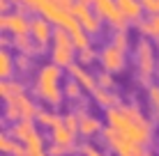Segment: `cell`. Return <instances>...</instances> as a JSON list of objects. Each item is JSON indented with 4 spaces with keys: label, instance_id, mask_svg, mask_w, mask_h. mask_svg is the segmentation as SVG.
<instances>
[{
    "label": "cell",
    "instance_id": "44dd1931",
    "mask_svg": "<svg viewBox=\"0 0 159 156\" xmlns=\"http://www.w3.org/2000/svg\"><path fill=\"white\" fill-rule=\"evenodd\" d=\"M35 122H37V126H42V129H48L51 131L53 126H58L60 122H62V117L58 115L53 108H39V112H37V117H35Z\"/></svg>",
    "mask_w": 159,
    "mask_h": 156
},
{
    "label": "cell",
    "instance_id": "83f0119b",
    "mask_svg": "<svg viewBox=\"0 0 159 156\" xmlns=\"http://www.w3.org/2000/svg\"><path fill=\"white\" fill-rule=\"evenodd\" d=\"M79 154L81 156H108V149H102V147H97V145H92V142H83L79 147Z\"/></svg>",
    "mask_w": 159,
    "mask_h": 156
},
{
    "label": "cell",
    "instance_id": "7a4b0ae2",
    "mask_svg": "<svg viewBox=\"0 0 159 156\" xmlns=\"http://www.w3.org/2000/svg\"><path fill=\"white\" fill-rule=\"evenodd\" d=\"M62 71L65 69H60L53 62L42 64L35 71V78H32V96L37 101H42V106H46V108H58L65 101V92H62V85H60Z\"/></svg>",
    "mask_w": 159,
    "mask_h": 156
},
{
    "label": "cell",
    "instance_id": "8992f818",
    "mask_svg": "<svg viewBox=\"0 0 159 156\" xmlns=\"http://www.w3.org/2000/svg\"><path fill=\"white\" fill-rule=\"evenodd\" d=\"M7 133L23 145L28 156L46 152V147H44V136L39 133V129H37V122H19V124H12Z\"/></svg>",
    "mask_w": 159,
    "mask_h": 156
},
{
    "label": "cell",
    "instance_id": "8fae6325",
    "mask_svg": "<svg viewBox=\"0 0 159 156\" xmlns=\"http://www.w3.org/2000/svg\"><path fill=\"white\" fill-rule=\"evenodd\" d=\"M53 32H56V25H53L48 19H44V16H39V14L32 16V21H30V37L35 39L39 53H44L48 48V44L53 41Z\"/></svg>",
    "mask_w": 159,
    "mask_h": 156
},
{
    "label": "cell",
    "instance_id": "5bb4252c",
    "mask_svg": "<svg viewBox=\"0 0 159 156\" xmlns=\"http://www.w3.org/2000/svg\"><path fill=\"white\" fill-rule=\"evenodd\" d=\"M116 5H118L120 14L127 19L129 25H139L145 19V7L141 0H116Z\"/></svg>",
    "mask_w": 159,
    "mask_h": 156
},
{
    "label": "cell",
    "instance_id": "ffe728a7",
    "mask_svg": "<svg viewBox=\"0 0 159 156\" xmlns=\"http://www.w3.org/2000/svg\"><path fill=\"white\" fill-rule=\"evenodd\" d=\"M28 90H25V83H21V80H2L0 83V96H2V101H9V99H14V96H19V94H25Z\"/></svg>",
    "mask_w": 159,
    "mask_h": 156
},
{
    "label": "cell",
    "instance_id": "d590c367",
    "mask_svg": "<svg viewBox=\"0 0 159 156\" xmlns=\"http://www.w3.org/2000/svg\"><path fill=\"white\" fill-rule=\"evenodd\" d=\"M9 2H16V5H19V0H9Z\"/></svg>",
    "mask_w": 159,
    "mask_h": 156
},
{
    "label": "cell",
    "instance_id": "8d00e7d4",
    "mask_svg": "<svg viewBox=\"0 0 159 156\" xmlns=\"http://www.w3.org/2000/svg\"><path fill=\"white\" fill-rule=\"evenodd\" d=\"M83 2H92V0H83Z\"/></svg>",
    "mask_w": 159,
    "mask_h": 156
},
{
    "label": "cell",
    "instance_id": "d6a6232c",
    "mask_svg": "<svg viewBox=\"0 0 159 156\" xmlns=\"http://www.w3.org/2000/svg\"><path fill=\"white\" fill-rule=\"evenodd\" d=\"M53 2H56L58 7H62V9H67V12H72V7L76 5V0H53Z\"/></svg>",
    "mask_w": 159,
    "mask_h": 156
},
{
    "label": "cell",
    "instance_id": "4dcf8cb0",
    "mask_svg": "<svg viewBox=\"0 0 159 156\" xmlns=\"http://www.w3.org/2000/svg\"><path fill=\"white\" fill-rule=\"evenodd\" d=\"M62 124L69 129V131H74V133H79V112L72 110V112H65L62 115Z\"/></svg>",
    "mask_w": 159,
    "mask_h": 156
},
{
    "label": "cell",
    "instance_id": "5b68a950",
    "mask_svg": "<svg viewBox=\"0 0 159 156\" xmlns=\"http://www.w3.org/2000/svg\"><path fill=\"white\" fill-rule=\"evenodd\" d=\"M37 112H39V108L35 103V96L25 92V94H19L14 99L5 101L2 117L9 124H19V122H35Z\"/></svg>",
    "mask_w": 159,
    "mask_h": 156
},
{
    "label": "cell",
    "instance_id": "f35d334b",
    "mask_svg": "<svg viewBox=\"0 0 159 156\" xmlns=\"http://www.w3.org/2000/svg\"><path fill=\"white\" fill-rule=\"evenodd\" d=\"M141 2H145V0H141Z\"/></svg>",
    "mask_w": 159,
    "mask_h": 156
},
{
    "label": "cell",
    "instance_id": "d4e9b609",
    "mask_svg": "<svg viewBox=\"0 0 159 156\" xmlns=\"http://www.w3.org/2000/svg\"><path fill=\"white\" fill-rule=\"evenodd\" d=\"M62 92H65V99L74 101V103H81V99H83V87H81V85L76 83L74 78L65 80V85H62Z\"/></svg>",
    "mask_w": 159,
    "mask_h": 156
},
{
    "label": "cell",
    "instance_id": "7402d4cb",
    "mask_svg": "<svg viewBox=\"0 0 159 156\" xmlns=\"http://www.w3.org/2000/svg\"><path fill=\"white\" fill-rule=\"evenodd\" d=\"M145 99H148V115H150V120L155 124H159V85L152 83L145 90Z\"/></svg>",
    "mask_w": 159,
    "mask_h": 156
},
{
    "label": "cell",
    "instance_id": "ac0fdd59",
    "mask_svg": "<svg viewBox=\"0 0 159 156\" xmlns=\"http://www.w3.org/2000/svg\"><path fill=\"white\" fill-rule=\"evenodd\" d=\"M92 99H95V103L99 106L104 110H111V108H118L120 106V96L116 90H104V87H97L95 92H92Z\"/></svg>",
    "mask_w": 159,
    "mask_h": 156
},
{
    "label": "cell",
    "instance_id": "cb8c5ba5",
    "mask_svg": "<svg viewBox=\"0 0 159 156\" xmlns=\"http://www.w3.org/2000/svg\"><path fill=\"white\" fill-rule=\"evenodd\" d=\"M12 46H14L19 53H23V55H30V57L39 55V51H37V44H35V39H32L30 35H23V37H12Z\"/></svg>",
    "mask_w": 159,
    "mask_h": 156
},
{
    "label": "cell",
    "instance_id": "74e56055",
    "mask_svg": "<svg viewBox=\"0 0 159 156\" xmlns=\"http://www.w3.org/2000/svg\"><path fill=\"white\" fill-rule=\"evenodd\" d=\"M74 156H81V154H74Z\"/></svg>",
    "mask_w": 159,
    "mask_h": 156
},
{
    "label": "cell",
    "instance_id": "9a60e30c",
    "mask_svg": "<svg viewBox=\"0 0 159 156\" xmlns=\"http://www.w3.org/2000/svg\"><path fill=\"white\" fill-rule=\"evenodd\" d=\"M67 71H69V78H74L76 83L83 87V92H90L92 94L97 90V76H92V74L88 71L85 67H81L79 62H76L72 69H67Z\"/></svg>",
    "mask_w": 159,
    "mask_h": 156
},
{
    "label": "cell",
    "instance_id": "7c38bea8",
    "mask_svg": "<svg viewBox=\"0 0 159 156\" xmlns=\"http://www.w3.org/2000/svg\"><path fill=\"white\" fill-rule=\"evenodd\" d=\"M30 16L28 14H21V12H7L0 16V28L2 32L12 37H23V35H30Z\"/></svg>",
    "mask_w": 159,
    "mask_h": 156
},
{
    "label": "cell",
    "instance_id": "4316f807",
    "mask_svg": "<svg viewBox=\"0 0 159 156\" xmlns=\"http://www.w3.org/2000/svg\"><path fill=\"white\" fill-rule=\"evenodd\" d=\"M99 62V53L95 51V48H85V51H79V64L81 67H90V64Z\"/></svg>",
    "mask_w": 159,
    "mask_h": 156
},
{
    "label": "cell",
    "instance_id": "52a82bcc",
    "mask_svg": "<svg viewBox=\"0 0 159 156\" xmlns=\"http://www.w3.org/2000/svg\"><path fill=\"white\" fill-rule=\"evenodd\" d=\"M102 142H104V147H106L108 152L116 154V156H152V152H150L148 147L127 140L125 136H120L116 129H111V126L104 129Z\"/></svg>",
    "mask_w": 159,
    "mask_h": 156
},
{
    "label": "cell",
    "instance_id": "f546056e",
    "mask_svg": "<svg viewBox=\"0 0 159 156\" xmlns=\"http://www.w3.org/2000/svg\"><path fill=\"white\" fill-rule=\"evenodd\" d=\"M32 67H35V64H32V57L30 55H23V53L16 55V71H19V74H30Z\"/></svg>",
    "mask_w": 159,
    "mask_h": 156
},
{
    "label": "cell",
    "instance_id": "30bf717a",
    "mask_svg": "<svg viewBox=\"0 0 159 156\" xmlns=\"http://www.w3.org/2000/svg\"><path fill=\"white\" fill-rule=\"evenodd\" d=\"M99 67H102V71H108V74L125 71V67H127V53L116 48L111 41H108V44L102 46V51H99Z\"/></svg>",
    "mask_w": 159,
    "mask_h": 156
},
{
    "label": "cell",
    "instance_id": "d6986e66",
    "mask_svg": "<svg viewBox=\"0 0 159 156\" xmlns=\"http://www.w3.org/2000/svg\"><path fill=\"white\" fill-rule=\"evenodd\" d=\"M0 152L5 156H28L25 147L16 138H12L9 133H2V138H0Z\"/></svg>",
    "mask_w": 159,
    "mask_h": 156
},
{
    "label": "cell",
    "instance_id": "603a6c76",
    "mask_svg": "<svg viewBox=\"0 0 159 156\" xmlns=\"http://www.w3.org/2000/svg\"><path fill=\"white\" fill-rule=\"evenodd\" d=\"M14 71H16V57L7 51V48H2V51H0V78L12 80Z\"/></svg>",
    "mask_w": 159,
    "mask_h": 156
},
{
    "label": "cell",
    "instance_id": "f1b7e54d",
    "mask_svg": "<svg viewBox=\"0 0 159 156\" xmlns=\"http://www.w3.org/2000/svg\"><path fill=\"white\" fill-rule=\"evenodd\" d=\"M97 87H104V90H116V74L99 71V74H97Z\"/></svg>",
    "mask_w": 159,
    "mask_h": 156
},
{
    "label": "cell",
    "instance_id": "e0dca14e",
    "mask_svg": "<svg viewBox=\"0 0 159 156\" xmlns=\"http://www.w3.org/2000/svg\"><path fill=\"white\" fill-rule=\"evenodd\" d=\"M136 30L143 39L159 41V14H145V19L136 25Z\"/></svg>",
    "mask_w": 159,
    "mask_h": 156
},
{
    "label": "cell",
    "instance_id": "4fadbf2b",
    "mask_svg": "<svg viewBox=\"0 0 159 156\" xmlns=\"http://www.w3.org/2000/svg\"><path fill=\"white\" fill-rule=\"evenodd\" d=\"M102 133H104V126H102L99 117L90 115V112L79 115V136L83 138L85 142L95 140V138H102Z\"/></svg>",
    "mask_w": 159,
    "mask_h": 156
},
{
    "label": "cell",
    "instance_id": "484cf974",
    "mask_svg": "<svg viewBox=\"0 0 159 156\" xmlns=\"http://www.w3.org/2000/svg\"><path fill=\"white\" fill-rule=\"evenodd\" d=\"M111 44L116 46V48H120V51H125L127 53L129 51V30H118V32H113V37H111Z\"/></svg>",
    "mask_w": 159,
    "mask_h": 156
},
{
    "label": "cell",
    "instance_id": "1f68e13d",
    "mask_svg": "<svg viewBox=\"0 0 159 156\" xmlns=\"http://www.w3.org/2000/svg\"><path fill=\"white\" fill-rule=\"evenodd\" d=\"M76 152V149H69V147H62V145H48L46 147V154L48 156H72Z\"/></svg>",
    "mask_w": 159,
    "mask_h": 156
},
{
    "label": "cell",
    "instance_id": "836d02e7",
    "mask_svg": "<svg viewBox=\"0 0 159 156\" xmlns=\"http://www.w3.org/2000/svg\"><path fill=\"white\" fill-rule=\"evenodd\" d=\"M155 51H157V62H159V41H155Z\"/></svg>",
    "mask_w": 159,
    "mask_h": 156
},
{
    "label": "cell",
    "instance_id": "ba28073f",
    "mask_svg": "<svg viewBox=\"0 0 159 156\" xmlns=\"http://www.w3.org/2000/svg\"><path fill=\"white\" fill-rule=\"evenodd\" d=\"M92 7H95V14L102 19V23H106L113 32L129 30V23H127V19L120 14L116 0H92Z\"/></svg>",
    "mask_w": 159,
    "mask_h": 156
},
{
    "label": "cell",
    "instance_id": "e575fe53",
    "mask_svg": "<svg viewBox=\"0 0 159 156\" xmlns=\"http://www.w3.org/2000/svg\"><path fill=\"white\" fill-rule=\"evenodd\" d=\"M35 156H48V154H46V152H44V154H35Z\"/></svg>",
    "mask_w": 159,
    "mask_h": 156
},
{
    "label": "cell",
    "instance_id": "2e32d148",
    "mask_svg": "<svg viewBox=\"0 0 159 156\" xmlns=\"http://www.w3.org/2000/svg\"><path fill=\"white\" fill-rule=\"evenodd\" d=\"M76 136H79V133L69 131L62 122L48 131V138H51L53 145H62V147H69V149H79V147H76Z\"/></svg>",
    "mask_w": 159,
    "mask_h": 156
},
{
    "label": "cell",
    "instance_id": "277c9868",
    "mask_svg": "<svg viewBox=\"0 0 159 156\" xmlns=\"http://www.w3.org/2000/svg\"><path fill=\"white\" fill-rule=\"evenodd\" d=\"M76 60L79 57H76V46L72 41V35L65 28H56L51 41V62L58 64L60 69H72Z\"/></svg>",
    "mask_w": 159,
    "mask_h": 156
},
{
    "label": "cell",
    "instance_id": "6da1fadb",
    "mask_svg": "<svg viewBox=\"0 0 159 156\" xmlns=\"http://www.w3.org/2000/svg\"><path fill=\"white\" fill-rule=\"evenodd\" d=\"M106 124L127 140L143 147H150L155 140V122L145 117L136 103H120L118 108L106 110Z\"/></svg>",
    "mask_w": 159,
    "mask_h": 156
},
{
    "label": "cell",
    "instance_id": "3957f363",
    "mask_svg": "<svg viewBox=\"0 0 159 156\" xmlns=\"http://www.w3.org/2000/svg\"><path fill=\"white\" fill-rule=\"evenodd\" d=\"M157 51L152 48L150 39H143L141 37L139 41L134 44V71H136V83L143 85L148 90L150 87L152 76H157L159 67H157Z\"/></svg>",
    "mask_w": 159,
    "mask_h": 156
},
{
    "label": "cell",
    "instance_id": "9c48e42d",
    "mask_svg": "<svg viewBox=\"0 0 159 156\" xmlns=\"http://www.w3.org/2000/svg\"><path fill=\"white\" fill-rule=\"evenodd\" d=\"M72 16L76 21H79V25L83 28L90 37L99 35L102 32V19L95 14V7H92V2H83V0H76V5L72 7Z\"/></svg>",
    "mask_w": 159,
    "mask_h": 156
}]
</instances>
